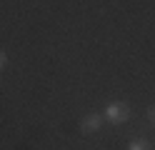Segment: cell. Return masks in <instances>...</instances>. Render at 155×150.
Instances as JSON below:
<instances>
[{
    "label": "cell",
    "mask_w": 155,
    "mask_h": 150,
    "mask_svg": "<svg viewBox=\"0 0 155 150\" xmlns=\"http://www.w3.org/2000/svg\"><path fill=\"white\" fill-rule=\"evenodd\" d=\"M105 118H108L110 123H125V120L130 118V108L125 103H110L108 110H105Z\"/></svg>",
    "instance_id": "obj_1"
},
{
    "label": "cell",
    "mask_w": 155,
    "mask_h": 150,
    "mask_svg": "<svg viewBox=\"0 0 155 150\" xmlns=\"http://www.w3.org/2000/svg\"><path fill=\"white\" fill-rule=\"evenodd\" d=\"M100 123H103V118H100V115H88V118L80 123V130H83L85 135H90V133H95V130L100 128Z\"/></svg>",
    "instance_id": "obj_2"
},
{
    "label": "cell",
    "mask_w": 155,
    "mask_h": 150,
    "mask_svg": "<svg viewBox=\"0 0 155 150\" xmlns=\"http://www.w3.org/2000/svg\"><path fill=\"white\" fill-rule=\"evenodd\" d=\"M128 150H150V143L148 140H133Z\"/></svg>",
    "instance_id": "obj_3"
},
{
    "label": "cell",
    "mask_w": 155,
    "mask_h": 150,
    "mask_svg": "<svg viewBox=\"0 0 155 150\" xmlns=\"http://www.w3.org/2000/svg\"><path fill=\"white\" fill-rule=\"evenodd\" d=\"M3 68H5V55L0 53V70H3Z\"/></svg>",
    "instance_id": "obj_4"
},
{
    "label": "cell",
    "mask_w": 155,
    "mask_h": 150,
    "mask_svg": "<svg viewBox=\"0 0 155 150\" xmlns=\"http://www.w3.org/2000/svg\"><path fill=\"white\" fill-rule=\"evenodd\" d=\"M150 120H153V125H155V108H150Z\"/></svg>",
    "instance_id": "obj_5"
}]
</instances>
